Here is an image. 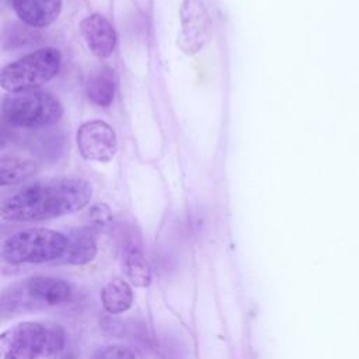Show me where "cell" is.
I'll list each match as a JSON object with an SVG mask.
<instances>
[{
    "label": "cell",
    "mask_w": 359,
    "mask_h": 359,
    "mask_svg": "<svg viewBox=\"0 0 359 359\" xmlns=\"http://www.w3.org/2000/svg\"><path fill=\"white\" fill-rule=\"evenodd\" d=\"M101 304L109 314H121L132 307L133 290L128 280L115 278L104 285L100 293Z\"/></svg>",
    "instance_id": "5bb4252c"
},
{
    "label": "cell",
    "mask_w": 359,
    "mask_h": 359,
    "mask_svg": "<svg viewBox=\"0 0 359 359\" xmlns=\"http://www.w3.org/2000/svg\"><path fill=\"white\" fill-rule=\"evenodd\" d=\"M15 299L22 297L28 303L41 306H60L73 299L72 285L53 276H32L25 279L14 293Z\"/></svg>",
    "instance_id": "ba28073f"
},
{
    "label": "cell",
    "mask_w": 359,
    "mask_h": 359,
    "mask_svg": "<svg viewBox=\"0 0 359 359\" xmlns=\"http://www.w3.org/2000/svg\"><path fill=\"white\" fill-rule=\"evenodd\" d=\"M50 356V324L21 321L0 335V359H38Z\"/></svg>",
    "instance_id": "5b68a950"
},
{
    "label": "cell",
    "mask_w": 359,
    "mask_h": 359,
    "mask_svg": "<svg viewBox=\"0 0 359 359\" xmlns=\"http://www.w3.org/2000/svg\"><path fill=\"white\" fill-rule=\"evenodd\" d=\"M213 20L209 0H182L177 45L187 55L198 53L209 41Z\"/></svg>",
    "instance_id": "8992f818"
},
{
    "label": "cell",
    "mask_w": 359,
    "mask_h": 359,
    "mask_svg": "<svg viewBox=\"0 0 359 359\" xmlns=\"http://www.w3.org/2000/svg\"><path fill=\"white\" fill-rule=\"evenodd\" d=\"M93 187L77 177L46 178L29 182L3 201L6 222H42L81 210L91 199Z\"/></svg>",
    "instance_id": "6da1fadb"
},
{
    "label": "cell",
    "mask_w": 359,
    "mask_h": 359,
    "mask_svg": "<svg viewBox=\"0 0 359 359\" xmlns=\"http://www.w3.org/2000/svg\"><path fill=\"white\" fill-rule=\"evenodd\" d=\"M1 115L6 122L22 129H41L60 121L63 107L50 93L32 88L4 95Z\"/></svg>",
    "instance_id": "7a4b0ae2"
},
{
    "label": "cell",
    "mask_w": 359,
    "mask_h": 359,
    "mask_svg": "<svg viewBox=\"0 0 359 359\" xmlns=\"http://www.w3.org/2000/svg\"><path fill=\"white\" fill-rule=\"evenodd\" d=\"M66 241V234L56 230L22 229L3 240L1 258L8 264H42L60 259Z\"/></svg>",
    "instance_id": "3957f363"
},
{
    "label": "cell",
    "mask_w": 359,
    "mask_h": 359,
    "mask_svg": "<svg viewBox=\"0 0 359 359\" xmlns=\"http://www.w3.org/2000/svg\"><path fill=\"white\" fill-rule=\"evenodd\" d=\"M77 147L86 160L107 163L114 158L118 149L115 130L104 121H88L80 125L77 135Z\"/></svg>",
    "instance_id": "52a82bcc"
},
{
    "label": "cell",
    "mask_w": 359,
    "mask_h": 359,
    "mask_svg": "<svg viewBox=\"0 0 359 359\" xmlns=\"http://www.w3.org/2000/svg\"><path fill=\"white\" fill-rule=\"evenodd\" d=\"M115 74L109 67L93 70L86 81V95L97 107L107 108L114 101Z\"/></svg>",
    "instance_id": "4fadbf2b"
},
{
    "label": "cell",
    "mask_w": 359,
    "mask_h": 359,
    "mask_svg": "<svg viewBox=\"0 0 359 359\" xmlns=\"http://www.w3.org/2000/svg\"><path fill=\"white\" fill-rule=\"evenodd\" d=\"M80 32L87 48L98 57H108L116 46V32L107 17L100 13L87 15L80 22Z\"/></svg>",
    "instance_id": "9c48e42d"
},
{
    "label": "cell",
    "mask_w": 359,
    "mask_h": 359,
    "mask_svg": "<svg viewBox=\"0 0 359 359\" xmlns=\"http://www.w3.org/2000/svg\"><path fill=\"white\" fill-rule=\"evenodd\" d=\"M60 62L62 55L56 48L36 49L1 70V88L8 93L38 88L59 73Z\"/></svg>",
    "instance_id": "277c9868"
},
{
    "label": "cell",
    "mask_w": 359,
    "mask_h": 359,
    "mask_svg": "<svg viewBox=\"0 0 359 359\" xmlns=\"http://www.w3.org/2000/svg\"><path fill=\"white\" fill-rule=\"evenodd\" d=\"M90 359H137L135 352L122 345H104L95 349Z\"/></svg>",
    "instance_id": "2e32d148"
},
{
    "label": "cell",
    "mask_w": 359,
    "mask_h": 359,
    "mask_svg": "<svg viewBox=\"0 0 359 359\" xmlns=\"http://www.w3.org/2000/svg\"><path fill=\"white\" fill-rule=\"evenodd\" d=\"M17 17L29 27L45 28L57 20L63 0H8Z\"/></svg>",
    "instance_id": "30bf717a"
},
{
    "label": "cell",
    "mask_w": 359,
    "mask_h": 359,
    "mask_svg": "<svg viewBox=\"0 0 359 359\" xmlns=\"http://www.w3.org/2000/svg\"><path fill=\"white\" fill-rule=\"evenodd\" d=\"M39 171V167L35 161L15 157V156H8V157H1L0 161V185L1 187H11V185H18L34 175Z\"/></svg>",
    "instance_id": "9a60e30c"
},
{
    "label": "cell",
    "mask_w": 359,
    "mask_h": 359,
    "mask_svg": "<svg viewBox=\"0 0 359 359\" xmlns=\"http://www.w3.org/2000/svg\"><path fill=\"white\" fill-rule=\"evenodd\" d=\"M88 216L91 219V223L98 230H107L112 226L114 216L111 209L105 203H95L91 206Z\"/></svg>",
    "instance_id": "e0dca14e"
},
{
    "label": "cell",
    "mask_w": 359,
    "mask_h": 359,
    "mask_svg": "<svg viewBox=\"0 0 359 359\" xmlns=\"http://www.w3.org/2000/svg\"><path fill=\"white\" fill-rule=\"evenodd\" d=\"M66 248L60 262L70 265H86L97 255L95 234L90 227H79L66 233Z\"/></svg>",
    "instance_id": "7c38bea8"
},
{
    "label": "cell",
    "mask_w": 359,
    "mask_h": 359,
    "mask_svg": "<svg viewBox=\"0 0 359 359\" xmlns=\"http://www.w3.org/2000/svg\"><path fill=\"white\" fill-rule=\"evenodd\" d=\"M122 266L130 285L147 287L151 282V271L144 258L139 236L130 233L122 244Z\"/></svg>",
    "instance_id": "8fae6325"
}]
</instances>
